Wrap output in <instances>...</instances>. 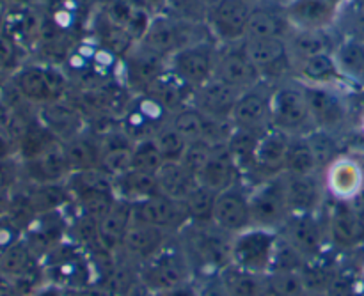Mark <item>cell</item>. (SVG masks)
Returning <instances> with one entry per match:
<instances>
[{"mask_svg": "<svg viewBox=\"0 0 364 296\" xmlns=\"http://www.w3.org/2000/svg\"><path fill=\"white\" fill-rule=\"evenodd\" d=\"M213 35L206 23H192V21L180 20L167 13H159L151 18L148 31L142 35L141 43L169 59L173 53L185 46L196 43L212 41Z\"/></svg>", "mask_w": 364, "mask_h": 296, "instance_id": "cell-1", "label": "cell"}, {"mask_svg": "<svg viewBox=\"0 0 364 296\" xmlns=\"http://www.w3.org/2000/svg\"><path fill=\"white\" fill-rule=\"evenodd\" d=\"M281 231L251 226L231 236L230 265L247 272L267 275L272 268L274 254L279 243Z\"/></svg>", "mask_w": 364, "mask_h": 296, "instance_id": "cell-2", "label": "cell"}, {"mask_svg": "<svg viewBox=\"0 0 364 296\" xmlns=\"http://www.w3.org/2000/svg\"><path fill=\"white\" fill-rule=\"evenodd\" d=\"M270 126L290 135H306L315 130L302 82H283L274 87Z\"/></svg>", "mask_w": 364, "mask_h": 296, "instance_id": "cell-3", "label": "cell"}, {"mask_svg": "<svg viewBox=\"0 0 364 296\" xmlns=\"http://www.w3.org/2000/svg\"><path fill=\"white\" fill-rule=\"evenodd\" d=\"M251 204V222L256 227L281 231L290 219V206L284 187V172L267 177L249 192Z\"/></svg>", "mask_w": 364, "mask_h": 296, "instance_id": "cell-4", "label": "cell"}, {"mask_svg": "<svg viewBox=\"0 0 364 296\" xmlns=\"http://www.w3.org/2000/svg\"><path fill=\"white\" fill-rule=\"evenodd\" d=\"M191 280V261L181 248L180 252L169 251L164 245L159 254L144 261L141 272V284L153 295H160Z\"/></svg>", "mask_w": 364, "mask_h": 296, "instance_id": "cell-5", "label": "cell"}, {"mask_svg": "<svg viewBox=\"0 0 364 296\" xmlns=\"http://www.w3.org/2000/svg\"><path fill=\"white\" fill-rule=\"evenodd\" d=\"M187 234V254L188 261L192 259L199 265L212 268L213 273H219L226 265H230V245L231 234L224 233L213 222L198 224Z\"/></svg>", "mask_w": 364, "mask_h": 296, "instance_id": "cell-6", "label": "cell"}, {"mask_svg": "<svg viewBox=\"0 0 364 296\" xmlns=\"http://www.w3.org/2000/svg\"><path fill=\"white\" fill-rule=\"evenodd\" d=\"M217 48L212 41L185 46L167 59V67L191 89H199L215 73Z\"/></svg>", "mask_w": 364, "mask_h": 296, "instance_id": "cell-7", "label": "cell"}, {"mask_svg": "<svg viewBox=\"0 0 364 296\" xmlns=\"http://www.w3.org/2000/svg\"><path fill=\"white\" fill-rule=\"evenodd\" d=\"M252 9L255 4L247 0H215L206 20L213 39L220 45L245 39Z\"/></svg>", "mask_w": 364, "mask_h": 296, "instance_id": "cell-8", "label": "cell"}, {"mask_svg": "<svg viewBox=\"0 0 364 296\" xmlns=\"http://www.w3.org/2000/svg\"><path fill=\"white\" fill-rule=\"evenodd\" d=\"M213 78L226 82L228 85L245 91L263 80V75L249 59L244 48V39L237 43H224L217 48L215 73Z\"/></svg>", "mask_w": 364, "mask_h": 296, "instance_id": "cell-9", "label": "cell"}, {"mask_svg": "<svg viewBox=\"0 0 364 296\" xmlns=\"http://www.w3.org/2000/svg\"><path fill=\"white\" fill-rule=\"evenodd\" d=\"M11 80L16 85L25 99L31 105H48L59 102L64 92V82L57 71L43 66L18 67L16 73L11 75Z\"/></svg>", "mask_w": 364, "mask_h": 296, "instance_id": "cell-10", "label": "cell"}, {"mask_svg": "<svg viewBox=\"0 0 364 296\" xmlns=\"http://www.w3.org/2000/svg\"><path fill=\"white\" fill-rule=\"evenodd\" d=\"M304 89L313 126L334 133L347 123L348 105L340 87L304 84Z\"/></svg>", "mask_w": 364, "mask_h": 296, "instance_id": "cell-11", "label": "cell"}, {"mask_svg": "<svg viewBox=\"0 0 364 296\" xmlns=\"http://www.w3.org/2000/svg\"><path fill=\"white\" fill-rule=\"evenodd\" d=\"M132 213H134L135 222L148 224L156 229L166 231V233L183 229V227H187V224H191V216L185 208V202L174 201L164 194H156L134 202Z\"/></svg>", "mask_w": 364, "mask_h": 296, "instance_id": "cell-12", "label": "cell"}, {"mask_svg": "<svg viewBox=\"0 0 364 296\" xmlns=\"http://www.w3.org/2000/svg\"><path fill=\"white\" fill-rule=\"evenodd\" d=\"M323 187L338 202H354L364 192V167L354 156L340 155L323 169Z\"/></svg>", "mask_w": 364, "mask_h": 296, "instance_id": "cell-13", "label": "cell"}, {"mask_svg": "<svg viewBox=\"0 0 364 296\" xmlns=\"http://www.w3.org/2000/svg\"><path fill=\"white\" fill-rule=\"evenodd\" d=\"M281 234L306 261L318 259L329 238L327 226H323L316 213L291 215L281 229Z\"/></svg>", "mask_w": 364, "mask_h": 296, "instance_id": "cell-14", "label": "cell"}, {"mask_svg": "<svg viewBox=\"0 0 364 296\" xmlns=\"http://www.w3.org/2000/svg\"><path fill=\"white\" fill-rule=\"evenodd\" d=\"M270 82L267 85V78L258 82L252 87L242 91L233 114L231 123L237 128L245 130L265 131L270 128V102H272V91Z\"/></svg>", "mask_w": 364, "mask_h": 296, "instance_id": "cell-15", "label": "cell"}, {"mask_svg": "<svg viewBox=\"0 0 364 296\" xmlns=\"http://www.w3.org/2000/svg\"><path fill=\"white\" fill-rule=\"evenodd\" d=\"M212 222L231 236L252 226L249 192L240 181L217 194Z\"/></svg>", "mask_w": 364, "mask_h": 296, "instance_id": "cell-16", "label": "cell"}, {"mask_svg": "<svg viewBox=\"0 0 364 296\" xmlns=\"http://www.w3.org/2000/svg\"><path fill=\"white\" fill-rule=\"evenodd\" d=\"M240 94V89L228 85L226 82L219 80V78H212L205 85L196 89L192 105L201 110L210 119L231 121V114H233Z\"/></svg>", "mask_w": 364, "mask_h": 296, "instance_id": "cell-17", "label": "cell"}, {"mask_svg": "<svg viewBox=\"0 0 364 296\" xmlns=\"http://www.w3.org/2000/svg\"><path fill=\"white\" fill-rule=\"evenodd\" d=\"M291 137L294 135L272 126L263 131L258 144H256L251 167L258 169L259 172H265L267 177L277 176V174L283 172Z\"/></svg>", "mask_w": 364, "mask_h": 296, "instance_id": "cell-18", "label": "cell"}, {"mask_svg": "<svg viewBox=\"0 0 364 296\" xmlns=\"http://www.w3.org/2000/svg\"><path fill=\"white\" fill-rule=\"evenodd\" d=\"M336 45L329 28H294L287 38V52L294 70L309 57L333 53Z\"/></svg>", "mask_w": 364, "mask_h": 296, "instance_id": "cell-19", "label": "cell"}, {"mask_svg": "<svg viewBox=\"0 0 364 296\" xmlns=\"http://www.w3.org/2000/svg\"><path fill=\"white\" fill-rule=\"evenodd\" d=\"M284 187L291 215H308L316 213L323 201L326 187L323 181L315 176H294L284 172Z\"/></svg>", "mask_w": 364, "mask_h": 296, "instance_id": "cell-20", "label": "cell"}, {"mask_svg": "<svg viewBox=\"0 0 364 296\" xmlns=\"http://www.w3.org/2000/svg\"><path fill=\"white\" fill-rule=\"evenodd\" d=\"M244 48L267 80L274 73L281 75L283 67L294 71L287 52V39H244Z\"/></svg>", "mask_w": 364, "mask_h": 296, "instance_id": "cell-21", "label": "cell"}, {"mask_svg": "<svg viewBox=\"0 0 364 296\" xmlns=\"http://www.w3.org/2000/svg\"><path fill=\"white\" fill-rule=\"evenodd\" d=\"M240 174L242 170L237 160L233 158L226 144H220L213 148L212 156H210L205 169L199 172L198 181L199 185L219 194V192L237 185L240 181Z\"/></svg>", "mask_w": 364, "mask_h": 296, "instance_id": "cell-22", "label": "cell"}, {"mask_svg": "<svg viewBox=\"0 0 364 296\" xmlns=\"http://www.w3.org/2000/svg\"><path fill=\"white\" fill-rule=\"evenodd\" d=\"M338 9L340 6L333 0H291L284 13L294 28H329L336 20Z\"/></svg>", "mask_w": 364, "mask_h": 296, "instance_id": "cell-23", "label": "cell"}, {"mask_svg": "<svg viewBox=\"0 0 364 296\" xmlns=\"http://www.w3.org/2000/svg\"><path fill=\"white\" fill-rule=\"evenodd\" d=\"M329 238L341 247H354L363 240L364 222L352 202H338L327 224Z\"/></svg>", "mask_w": 364, "mask_h": 296, "instance_id": "cell-24", "label": "cell"}, {"mask_svg": "<svg viewBox=\"0 0 364 296\" xmlns=\"http://www.w3.org/2000/svg\"><path fill=\"white\" fill-rule=\"evenodd\" d=\"M127 67L128 78L135 85L141 84L146 91L151 82L167 70V59L137 41L127 53Z\"/></svg>", "mask_w": 364, "mask_h": 296, "instance_id": "cell-25", "label": "cell"}, {"mask_svg": "<svg viewBox=\"0 0 364 296\" xmlns=\"http://www.w3.org/2000/svg\"><path fill=\"white\" fill-rule=\"evenodd\" d=\"M25 172L38 185H52L71 172L64 146H50L45 153L32 160H23Z\"/></svg>", "mask_w": 364, "mask_h": 296, "instance_id": "cell-26", "label": "cell"}, {"mask_svg": "<svg viewBox=\"0 0 364 296\" xmlns=\"http://www.w3.org/2000/svg\"><path fill=\"white\" fill-rule=\"evenodd\" d=\"M297 80L308 85H327V87H340L348 85L341 77L340 67L333 53H320V55L309 57L304 62L295 66Z\"/></svg>", "mask_w": 364, "mask_h": 296, "instance_id": "cell-27", "label": "cell"}, {"mask_svg": "<svg viewBox=\"0 0 364 296\" xmlns=\"http://www.w3.org/2000/svg\"><path fill=\"white\" fill-rule=\"evenodd\" d=\"M294 31L287 13L256 4L247 25L245 39H287Z\"/></svg>", "mask_w": 364, "mask_h": 296, "instance_id": "cell-28", "label": "cell"}, {"mask_svg": "<svg viewBox=\"0 0 364 296\" xmlns=\"http://www.w3.org/2000/svg\"><path fill=\"white\" fill-rule=\"evenodd\" d=\"M166 231H160L156 227L148 226V224L132 222L128 227L127 234L123 238V245L121 247L132 256L141 261H148L153 256L159 254L164 248L166 241Z\"/></svg>", "mask_w": 364, "mask_h": 296, "instance_id": "cell-29", "label": "cell"}, {"mask_svg": "<svg viewBox=\"0 0 364 296\" xmlns=\"http://www.w3.org/2000/svg\"><path fill=\"white\" fill-rule=\"evenodd\" d=\"M333 55L345 82L348 85L364 87V39L358 35H347L338 41Z\"/></svg>", "mask_w": 364, "mask_h": 296, "instance_id": "cell-30", "label": "cell"}, {"mask_svg": "<svg viewBox=\"0 0 364 296\" xmlns=\"http://www.w3.org/2000/svg\"><path fill=\"white\" fill-rule=\"evenodd\" d=\"M188 91L194 92V89L183 84L169 67L162 75H159L151 82V85L146 89V92L149 94V99L156 102L164 110H169L171 114L180 110L181 106L191 105V103L185 102L188 98Z\"/></svg>", "mask_w": 364, "mask_h": 296, "instance_id": "cell-31", "label": "cell"}, {"mask_svg": "<svg viewBox=\"0 0 364 296\" xmlns=\"http://www.w3.org/2000/svg\"><path fill=\"white\" fill-rule=\"evenodd\" d=\"M155 176L160 194L181 202H185V199L199 185L198 177L181 162H164Z\"/></svg>", "mask_w": 364, "mask_h": 296, "instance_id": "cell-32", "label": "cell"}, {"mask_svg": "<svg viewBox=\"0 0 364 296\" xmlns=\"http://www.w3.org/2000/svg\"><path fill=\"white\" fill-rule=\"evenodd\" d=\"M132 222H134L132 202L123 201V199L114 202L109 215L102 222H98V241L102 247H105L107 251L119 248Z\"/></svg>", "mask_w": 364, "mask_h": 296, "instance_id": "cell-33", "label": "cell"}, {"mask_svg": "<svg viewBox=\"0 0 364 296\" xmlns=\"http://www.w3.org/2000/svg\"><path fill=\"white\" fill-rule=\"evenodd\" d=\"M112 180L114 194H117L123 201L132 202V204L142 201V199L151 197V195L160 194L155 174L130 169L124 174H121V176L112 177Z\"/></svg>", "mask_w": 364, "mask_h": 296, "instance_id": "cell-34", "label": "cell"}, {"mask_svg": "<svg viewBox=\"0 0 364 296\" xmlns=\"http://www.w3.org/2000/svg\"><path fill=\"white\" fill-rule=\"evenodd\" d=\"M320 165L309 146L306 135H294L288 148L287 160H284V170L294 176H315L318 174Z\"/></svg>", "mask_w": 364, "mask_h": 296, "instance_id": "cell-35", "label": "cell"}, {"mask_svg": "<svg viewBox=\"0 0 364 296\" xmlns=\"http://www.w3.org/2000/svg\"><path fill=\"white\" fill-rule=\"evenodd\" d=\"M217 275L231 296H263L265 275L247 272L235 265H226Z\"/></svg>", "mask_w": 364, "mask_h": 296, "instance_id": "cell-36", "label": "cell"}, {"mask_svg": "<svg viewBox=\"0 0 364 296\" xmlns=\"http://www.w3.org/2000/svg\"><path fill=\"white\" fill-rule=\"evenodd\" d=\"M41 119L43 126L48 128L53 135L57 137H64L66 141L75 137V130H77L78 117L73 109L64 105L63 102H53L48 105L41 106Z\"/></svg>", "mask_w": 364, "mask_h": 296, "instance_id": "cell-37", "label": "cell"}, {"mask_svg": "<svg viewBox=\"0 0 364 296\" xmlns=\"http://www.w3.org/2000/svg\"><path fill=\"white\" fill-rule=\"evenodd\" d=\"M206 121L208 117L196 109L194 105H185L180 110L171 114L169 124L185 138L187 142L203 141L206 130Z\"/></svg>", "mask_w": 364, "mask_h": 296, "instance_id": "cell-38", "label": "cell"}, {"mask_svg": "<svg viewBox=\"0 0 364 296\" xmlns=\"http://www.w3.org/2000/svg\"><path fill=\"white\" fill-rule=\"evenodd\" d=\"M32 254L28 251L27 245L20 243H11L6 247L0 256V273L6 275L7 279L18 280L28 277L32 272Z\"/></svg>", "mask_w": 364, "mask_h": 296, "instance_id": "cell-39", "label": "cell"}, {"mask_svg": "<svg viewBox=\"0 0 364 296\" xmlns=\"http://www.w3.org/2000/svg\"><path fill=\"white\" fill-rule=\"evenodd\" d=\"M64 153H66L71 170H85L100 167L102 151H100V146H96L89 138H82L75 135L73 138L66 141Z\"/></svg>", "mask_w": 364, "mask_h": 296, "instance_id": "cell-40", "label": "cell"}, {"mask_svg": "<svg viewBox=\"0 0 364 296\" xmlns=\"http://www.w3.org/2000/svg\"><path fill=\"white\" fill-rule=\"evenodd\" d=\"M308 293L301 272H269L265 275L263 296H306Z\"/></svg>", "mask_w": 364, "mask_h": 296, "instance_id": "cell-41", "label": "cell"}, {"mask_svg": "<svg viewBox=\"0 0 364 296\" xmlns=\"http://www.w3.org/2000/svg\"><path fill=\"white\" fill-rule=\"evenodd\" d=\"M164 162L166 160L160 155L153 137L141 138V141L134 142V148H132V169L156 174L160 167L164 165Z\"/></svg>", "mask_w": 364, "mask_h": 296, "instance_id": "cell-42", "label": "cell"}, {"mask_svg": "<svg viewBox=\"0 0 364 296\" xmlns=\"http://www.w3.org/2000/svg\"><path fill=\"white\" fill-rule=\"evenodd\" d=\"M215 197H217L215 192L203 187V185H198V187L192 190V194L185 199V208H187L188 216H191V222H198V224L212 222Z\"/></svg>", "mask_w": 364, "mask_h": 296, "instance_id": "cell-43", "label": "cell"}, {"mask_svg": "<svg viewBox=\"0 0 364 296\" xmlns=\"http://www.w3.org/2000/svg\"><path fill=\"white\" fill-rule=\"evenodd\" d=\"M153 141H155L156 148H159L160 155H162V158L166 162H180L185 153V148L188 144L169 123L156 128L155 135H153Z\"/></svg>", "mask_w": 364, "mask_h": 296, "instance_id": "cell-44", "label": "cell"}, {"mask_svg": "<svg viewBox=\"0 0 364 296\" xmlns=\"http://www.w3.org/2000/svg\"><path fill=\"white\" fill-rule=\"evenodd\" d=\"M167 14L192 23H206L212 2L208 0H166Z\"/></svg>", "mask_w": 364, "mask_h": 296, "instance_id": "cell-45", "label": "cell"}, {"mask_svg": "<svg viewBox=\"0 0 364 296\" xmlns=\"http://www.w3.org/2000/svg\"><path fill=\"white\" fill-rule=\"evenodd\" d=\"M306 138H308L309 146H311L313 153H315L316 160H318L320 169H326L333 160H336L340 156V153H338V142L334 138L333 131L315 128L309 133H306Z\"/></svg>", "mask_w": 364, "mask_h": 296, "instance_id": "cell-46", "label": "cell"}, {"mask_svg": "<svg viewBox=\"0 0 364 296\" xmlns=\"http://www.w3.org/2000/svg\"><path fill=\"white\" fill-rule=\"evenodd\" d=\"M213 148H215V146H212L206 141L188 142L180 162L198 177L199 172H201V170L205 169L206 163H208L210 156H212L213 153Z\"/></svg>", "mask_w": 364, "mask_h": 296, "instance_id": "cell-47", "label": "cell"}, {"mask_svg": "<svg viewBox=\"0 0 364 296\" xmlns=\"http://www.w3.org/2000/svg\"><path fill=\"white\" fill-rule=\"evenodd\" d=\"M18 70V57H16V45L13 39L7 35L0 34V73L11 77Z\"/></svg>", "mask_w": 364, "mask_h": 296, "instance_id": "cell-48", "label": "cell"}, {"mask_svg": "<svg viewBox=\"0 0 364 296\" xmlns=\"http://www.w3.org/2000/svg\"><path fill=\"white\" fill-rule=\"evenodd\" d=\"M198 295L199 296H231L230 291L226 290L224 283L220 280V277L210 275L206 283H203L201 286H198Z\"/></svg>", "mask_w": 364, "mask_h": 296, "instance_id": "cell-49", "label": "cell"}, {"mask_svg": "<svg viewBox=\"0 0 364 296\" xmlns=\"http://www.w3.org/2000/svg\"><path fill=\"white\" fill-rule=\"evenodd\" d=\"M128 4H132V6H135L137 9H142L146 11V13L149 14H159L160 9H162L164 6H166V0H127Z\"/></svg>", "mask_w": 364, "mask_h": 296, "instance_id": "cell-50", "label": "cell"}, {"mask_svg": "<svg viewBox=\"0 0 364 296\" xmlns=\"http://www.w3.org/2000/svg\"><path fill=\"white\" fill-rule=\"evenodd\" d=\"M156 296H199V295H198V286H192L191 280H188V283L181 284V286L173 287V290L169 291H164V293Z\"/></svg>", "mask_w": 364, "mask_h": 296, "instance_id": "cell-51", "label": "cell"}, {"mask_svg": "<svg viewBox=\"0 0 364 296\" xmlns=\"http://www.w3.org/2000/svg\"><path fill=\"white\" fill-rule=\"evenodd\" d=\"M0 296H18L16 291H14L13 280L7 279L2 273H0Z\"/></svg>", "mask_w": 364, "mask_h": 296, "instance_id": "cell-52", "label": "cell"}, {"mask_svg": "<svg viewBox=\"0 0 364 296\" xmlns=\"http://www.w3.org/2000/svg\"><path fill=\"white\" fill-rule=\"evenodd\" d=\"M7 208H9V194H7V188L0 187V216L6 215Z\"/></svg>", "mask_w": 364, "mask_h": 296, "instance_id": "cell-53", "label": "cell"}, {"mask_svg": "<svg viewBox=\"0 0 364 296\" xmlns=\"http://www.w3.org/2000/svg\"><path fill=\"white\" fill-rule=\"evenodd\" d=\"M11 144H13V142H11L9 138L4 137V135L0 133V156H9Z\"/></svg>", "mask_w": 364, "mask_h": 296, "instance_id": "cell-54", "label": "cell"}, {"mask_svg": "<svg viewBox=\"0 0 364 296\" xmlns=\"http://www.w3.org/2000/svg\"><path fill=\"white\" fill-rule=\"evenodd\" d=\"M347 2L350 4L355 14H361V16H364V0H347Z\"/></svg>", "mask_w": 364, "mask_h": 296, "instance_id": "cell-55", "label": "cell"}, {"mask_svg": "<svg viewBox=\"0 0 364 296\" xmlns=\"http://www.w3.org/2000/svg\"><path fill=\"white\" fill-rule=\"evenodd\" d=\"M358 28L359 31H355L352 35H358V38L364 39V16H361V14H358Z\"/></svg>", "mask_w": 364, "mask_h": 296, "instance_id": "cell-56", "label": "cell"}, {"mask_svg": "<svg viewBox=\"0 0 364 296\" xmlns=\"http://www.w3.org/2000/svg\"><path fill=\"white\" fill-rule=\"evenodd\" d=\"M36 296H63L59 293V290H55V287H46V290L39 291Z\"/></svg>", "mask_w": 364, "mask_h": 296, "instance_id": "cell-57", "label": "cell"}, {"mask_svg": "<svg viewBox=\"0 0 364 296\" xmlns=\"http://www.w3.org/2000/svg\"><path fill=\"white\" fill-rule=\"evenodd\" d=\"M7 78H9V77H6V75H2V73H0V87H2V85H4V82H6Z\"/></svg>", "mask_w": 364, "mask_h": 296, "instance_id": "cell-58", "label": "cell"}, {"mask_svg": "<svg viewBox=\"0 0 364 296\" xmlns=\"http://www.w3.org/2000/svg\"><path fill=\"white\" fill-rule=\"evenodd\" d=\"M359 277L364 280V263L361 265V270H359Z\"/></svg>", "mask_w": 364, "mask_h": 296, "instance_id": "cell-59", "label": "cell"}, {"mask_svg": "<svg viewBox=\"0 0 364 296\" xmlns=\"http://www.w3.org/2000/svg\"><path fill=\"white\" fill-rule=\"evenodd\" d=\"M306 296H329L327 293H308Z\"/></svg>", "mask_w": 364, "mask_h": 296, "instance_id": "cell-60", "label": "cell"}, {"mask_svg": "<svg viewBox=\"0 0 364 296\" xmlns=\"http://www.w3.org/2000/svg\"><path fill=\"white\" fill-rule=\"evenodd\" d=\"M361 131H363V135H364V114H363V117H361Z\"/></svg>", "mask_w": 364, "mask_h": 296, "instance_id": "cell-61", "label": "cell"}, {"mask_svg": "<svg viewBox=\"0 0 364 296\" xmlns=\"http://www.w3.org/2000/svg\"><path fill=\"white\" fill-rule=\"evenodd\" d=\"M247 2H251V4H255V6H256V4H258V2H259V0H247Z\"/></svg>", "mask_w": 364, "mask_h": 296, "instance_id": "cell-62", "label": "cell"}, {"mask_svg": "<svg viewBox=\"0 0 364 296\" xmlns=\"http://www.w3.org/2000/svg\"><path fill=\"white\" fill-rule=\"evenodd\" d=\"M2 251H4V248H2V247H0V256H2Z\"/></svg>", "mask_w": 364, "mask_h": 296, "instance_id": "cell-63", "label": "cell"}, {"mask_svg": "<svg viewBox=\"0 0 364 296\" xmlns=\"http://www.w3.org/2000/svg\"><path fill=\"white\" fill-rule=\"evenodd\" d=\"M208 2H212V4H213V2H215V0H208Z\"/></svg>", "mask_w": 364, "mask_h": 296, "instance_id": "cell-64", "label": "cell"}]
</instances>
